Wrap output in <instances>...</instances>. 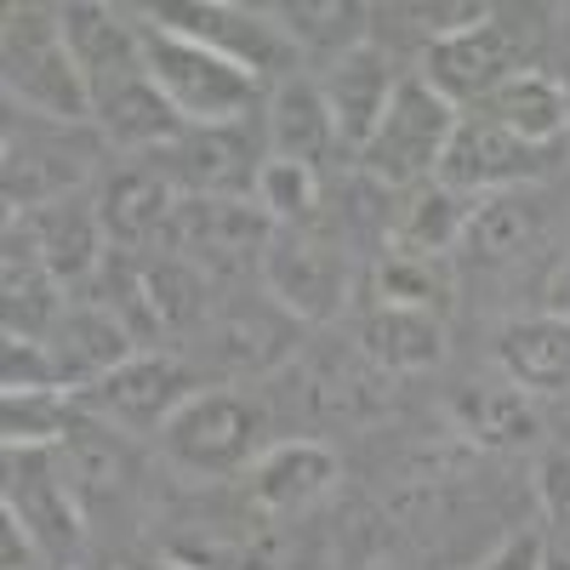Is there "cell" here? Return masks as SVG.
Segmentation results:
<instances>
[{"instance_id":"30bf717a","label":"cell","mask_w":570,"mask_h":570,"mask_svg":"<svg viewBox=\"0 0 570 570\" xmlns=\"http://www.w3.org/2000/svg\"><path fill=\"white\" fill-rule=\"evenodd\" d=\"M183 200H246L257 188V149L240 126H188L171 149L155 155Z\"/></svg>"},{"instance_id":"7402d4cb","label":"cell","mask_w":570,"mask_h":570,"mask_svg":"<svg viewBox=\"0 0 570 570\" xmlns=\"http://www.w3.org/2000/svg\"><path fill=\"white\" fill-rule=\"evenodd\" d=\"M58 456H63V468H69V485H75L80 508H86V502H109V497L131 480V451L115 440V422H104V416L75 411Z\"/></svg>"},{"instance_id":"7c38bea8","label":"cell","mask_w":570,"mask_h":570,"mask_svg":"<svg viewBox=\"0 0 570 570\" xmlns=\"http://www.w3.org/2000/svg\"><path fill=\"white\" fill-rule=\"evenodd\" d=\"M559 160V149H537V142L513 137L508 126L485 120V115H462L451 142H445V160H440V183L445 188H473V195H485V188H513V183H531L542 177L548 166Z\"/></svg>"},{"instance_id":"ba28073f","label":"cell","mask_w":570,"mask_h":570,"mask_svg":"<svg viewBox=\"0 0 570 570\" xmlns=\"http://www.w3.org/2000/svg\"><path fill=\"white\" fill-rule=\"evenodd\" d=\"M7 519L40 542L46 559H75L80 548V497L58 445H18L7 451Z\"/></svg>"},{"instance_id":"5b68a950","label":"cell","mask_w":570,"mask_h":570,"mask_svg":"<svg viewBox=\"0 0 570 570\" xmlns=\"http://www.w3.org/2000/svg\"><path fill=\"white\" fill-rule=\"evenodd\" d=\"M519 58H525V29H519L513 18H502V12H485L480 23H468V29L428 46L422 80L434 86L451 109H462V104L480 109L508 75L525 69Z\"/></svg>"},{"instance_id":"484cf974","label":"cell","mask_w":570,"mask_h":570,"mask_svg":"<svg viewBox=\"0 0 570 570\" xmlns=\"http://www.w3.org/2000/svg\"><path fill=\"white\" fill-rule=\"evenodd\" d=\"M91 120L104 126V137H115V142H126V149H171V142L188 131L183 126V115L160 98V86L142 75V80H131V86H120L115 98H104L98 109H91Z\"/></svg>"},{"instance_id":"ac0fdd59","label":"cell","mask_w":570,"mask_h":570,"mask_svg":"<svg viewBox=\"0 0 570 570\" xmlns=\"http://www.w3.org/2000/svg\"><path fill=\"white\" fill-rule=\"evenodd\" d=\"M297 314H285L274 297L257 303H234L206 325V343H212V365L223 371H268L285 354L297 348Z\"/></svg>"},{"instance_id":"cb8c5ba5","label":"cell","mask_w":570,"mask_h":570,"mask_svg":"<svg viewBox=\"0 0 570 570\" xmlns=\"http://www.w3.org/2000/svg\"><path fill=\"white\" fill-rule=\"evenodd\" d=\"M268 149L279 160H303V166H320L331 149H337V120H331L320 86H303V80H285L268 104Z\"/></svg>"},{"instance_id":"44dd1931","label":"cell","mask_w":570,"mask_h":570,"mask_svg":"<svg viewBox=\"0 0 570 570\" xmlns=\"http://www.w3.org/2000/svg\"><path fill=\"white\" fill-rule=\"evenodd\" d=\"M337 456L320 440H285L252 462V502L268 513H303L337 485Z\"/></svg>"},{"instance_id":"277c9868","label":"cell","mask_w":570,"mask_h":570,"mask_svg":"<svg viewBox=\"0 0 570 570\" xmlns=\"http://www.w3.org/2000/svg\"><path fill=\"white\" fill-rule=\"evenodd\" d=\"M268 240H274V223L252 200H177V212L160 234L166 257H183L206 279L246 274L252 263H263Z\"/></svg>"},{"instance_id":"f35d334b","label":"cell","mask_w":570,"mask_h":570,"mask_svg":"<svg viewBox=\"0 0 570 570\" xmlns=\"http://www.w3.org/2000/svg\"><path fill=\"white\" fill-rule=\"evenodd\" d=\"M542 570H570V553H564V548H559V553H548V559H542Z\"/></svg>"},{"instance_id":"2e32d148","label":"cell","mask_w":570,"mask_h":570,"mask_svg":"<svg viewBox=\"0 0 570 570\" xmlns=\"http://www.w3.org/2000/svg\"><path fill=\"white\" fill-rule=\"evenodd\" d=\"M394 86H400V80H394L389 58L376 52L371 40L331 63V75H325V86H320V98H325L331 120H337V142H343V149L360 155L365 142H371L376 120H383L389 104H394Z\"/></svg>"},{"instance_id":"83f0119b","label":"cell","mask_w":570,"mask_h":570,"mask_svg":"<svg viewBox=\"0 0 570 570\" xmlns=\"http://www.w3.org/2000/svg\"><path fill=\"white\" fill-rule=\"evenodd\" d=\"M160 559H171V564H183V570H274L279 548H274L268 531L195 525V531H177Z\"/></svg>"},{"instance_id":"7a4b0ae2","label":"cell","mask_w":570,"mask_h":570,"mask_svg":"<svg viewBox=\"0 0 570 570\" xmlns=\"http://www.w3.org/2000/svg\"><path fill=\"white\" fill-rule=\"evenodd\" d=\"M142 63L160 98L183 115V126H240L257 104V75L206 52L200 40H183L160 23L142 29Z\"/></svg>"},{"instance_id":"52a82bcc","label":"cell","mask_w":570,"mask_h":570,"mask_svg":"<svg viewBox=\"0 0 570 570\" xmlns=\"http://www.w3.org/2000/svg\"><path fill=\"white\" fill-rule=\"evenodd\" d=\"M98 160V142L80 137V126H7V166H0V188H7L12 217H29L40 206L69 200V188Z\"/></svg>"},{"instance_id":"8992f818","label":"cell","mask_w":570,"mask_h":570,"mask_svg":"<svg viewBox=\"0 0 570 570\" xmlns=\"http://www.w3.org/2000/svg\"><path fill=\"white\" fill-rule=\"evenodd\" d=\"M257 440H263V411L246 405L240 394H223V389H200L160 428L166 456L188 473H200V480L240 473L257 456Z\"/></svg>"},{"instance_id":"ffe728a7","label":"cell","mask_w":570,"mask_h":570,"mask_svg":"<svg viewBox=\"0 0 570 570\" xmlns=\"http://www.w3.org/2000/svg\"><path fill=\"white\" fill-rule=\"evenodd\" d=\"M177 188L160 166H126L109 177V188L98 195V217H104V234L109 246L120 252H142L149 240H160L171 212H177Z\"/></svg>"},{"instance_id":"8fae6325","label":"cell","mask_w":570,"mask_h":570,"mask_svg":"<svg viewBox=\"0 0 570 570\" xmlns=\"http://www.w3.org/2000/svg\"><path fill=\"white\" fill-rule=\"evenodd\" d=\"M155 23L171 29V35H183V40H200L206 52L240 63V69H252V75L292 63V35H285V23H268V12H252V7L183 0V7H160Z\"/></svg>"},{"instance_id":"ab89813d","label":"cell","mask_w":570,"mask_h":570,"mask_svg":"<svg viewBox=\"0 0 570 570\" xmlns=\"http://www.w3.org/2000/svg\"><path fill=\"white\" fill-rule=\"evenodd\" d=\"M131 570H183V564H171V559H149V564H131Z\"/></svg>"},{"instance_id":"f546056e","label":"cell","mask_w":570,"mask_h":570,"mask_svg":"<svg viewBox=\"0 0 570 570\" xmlns=\"http://www.w3.org/2000/svg\"><path fill=\"white\" fill-rule=\"evenodd\" d=\"M142 292H149L160 337H177L206 320V274L188 268L183 257H142Z\"/></svg>"},{"instance_id":"5bb4252c","label":"cell","mask_w":570,"mask_h":570,"mask_svg":"<svg viewBox=\"0 0 570 570\" xmlns=\"http://www.w3.org/2000/svg\"><path fill=\"white\" fill-rule=\"evenodd\" d=\"M58 12H63V35H69V52L80 63V80L91 91V109L104 98H115L120 86L149 75V63H142V29H131L115 7L80 0V7H58Z\"/></svg>"},{"instance_id":"8d00e7d4","label":"cell","mask_w":570,"mask_h":570,"mask_svg":"<svg viewBox=\"0 0 570 570\" xmlns=\"http://www.w3.org/2000/svg\"><path fill=\"white\" fill-rule=\"evenodd\" d=\"M542 508H548V519L559 525L564 553H570V451H553L542 462Z\"/></svg>"},{"instance_id":"603a6c76","label":"cell","mask_w":570,"mask_h":570,"mask_svg":"<svg viewBox=\"0 0 570 570\" xmlns=\"http://www.w3.org/2000/svg\"><path fill=\"white\" fill-rule=\"evenodd\" d=\"M497 360L508 371L513 389H564L570 383V320L542 314V320H519L502 331Z\"/></svg>"},{"instance_id":"d6986e66","label":"cell","mask_w":570,"mask_h":570,"mask_svg":"<svg viewBox=\"0 0 570 570\" xmlns=\"http://www.w3.org/2000/svg\"><path fill=\"white\" fill-rule=\"evenodd\" d=\"M473 115H485V120L508 126L513 137L537 142V149H564V131H570V91H564L559 75L525 63L519 75H508Z\"/></svg>"},{"instance_id":"f1b7e54d","label":"cell","mask_w":570,"mask_h":570,"mask_svg":"<svg viewBox=\"0 0 570 570\" xmlns=\"http://www.w3.org/2000/svg\"><path fill=\"white\" fill-rule=\"evenodd\" d=\"M451 422L462 428L473 445H491V451L537 440V411L525 405L519 389H462L451 400Z\"/></svg>"},{"instance_id":"d4e9b609","label":"cell","mask_w":570,"mask_h":570,"mask_svg":"<svg viewBox=\"0 0 570 570\" xmlns=\"http://www.w3.org/2000/svg\"><path fill=\"white\" fill-rule=\"evenodd\" d=\"M360 354L383 371H428L440 365L445 354V331L434 314H416V308H376L360 320Z\"/></svg>"},{"instance_id":"d590c367","label":"cell","mask_w":570,"mask_h":570,"mask_svg":"<svg viewBox=\"0 0 570 570\" xmlns=\"http://www.w3.org/2000/svg\"><path fill=\"white\" fill-rule=\"evenodd\" d=\"M40 389H63L58 365H52V348H46L40 337L7 331V394H40Z\"/></svg>"},{"instance_id":"1f68e13d","label":"cell","mask_w":570,"mask_h":570,"mask_svg":"<svg viewBox=\"0 0 570 570\" xmlns=\"http://www.w3.org/2000/svg\"><path fill=\"white\" fill-rule=\"evenodd\" d=\"M257 212L279 228V223H308L314 206H320V166H303V160H279L268 155L263 171H257Z\"/></svg>"},{"instance_id":"4fadbf2b","label":"cell","mask_w":570,"mask_h":570,"mask_svg":"<svg viewBox=\"0 0 570 570\" xmlns=\"http://www.w3.org/2000/svg\"><path fill=\"white\" fill-rule=\"evenodd\" d=\"M263 285L285 314L331 320L348 292V263L337 246L314 240V234H274L263 252Z\"/></svg>"},{"instance_id":"4dcf8cb0","label":"cell","mask_w":570,"mask_h":570,"mask_svg":"<svg viewBox=\"0 0 570 570\" xmlns=\"http://www.w3.org/2000/svg\"><path fill=\"white\" fill-rule=\"evenodd\" d=\"M537 228H542V212L537 200H485V206H473L468 228H462V240L473 246V257H485V263H502L513 252H525L537 240Z\"/></svg>"},{"instance_id":"e0dca14e","label":"cell","mask_w":570,"mask_h":570,"mask_svg":"<svg viewBox=\"0 0 570 570\" xmlns=\"http://www.w3.org/2000/svg\"><path fill=\"white\" fill-rule=\"evenodd\" d=\"M46 348H52V365H58V383L63 394L69 389H91L104 383L109 371H120L131 354H137V337L104 308V303H80L58 320V331L46 337Z\"/></svg>"},{"instance_id":"4316f807","label":"cell","mask_w":570,"mask_h":570,"mask_svg":"<svg viewBox=\"0 0 570 570\" xmlns=\"http://www.w3.org/2000/svg\"><path fill=\"white\" fill-rule=\"evenodd\" d=\"M468 217H473V206H462L456 188H445V183L411 188V200L394 217V257H428L434 263L440 252H451L462 240Z\"/></svg>"},{"instance_id":"9c48e42d","label":"cell","mask_w":570,"mask_h":570,"mask_svg":"<svg viewBox=\"0 0 570 570\" xmlns=\"http://www.w3.org/2000/svg\"><path fill=\"white\" fill-rule=\"evenodd\" d=\"M200 394V376L171 354H131L120 371H109L104 383H91L80 405L91 416H104L131 434H160V428Z\"/></svg>"},{"instance_id":"3957f363","label":"cell","mask_w":570,"mask_h":570,"mask_svg":"<svg viewBox=\"0 0 570 570\" xmlns=\"http://www.w3.org/2000/svg\"><path fill=\"white\" fill-rule=\"evenodd\" d=\"M456 120L462 115L440 98V91L422 75H411V80L394 86V104H389L383 120H376L371 142L360 149V166L389 188H422L428 171H440Z\"/></svg>"},{"instance_id":"e575fe53","label":"cell","mask_w":570,"mask_h":570,"mask_svg":"<svg viewBox=\"0 0 570 570\" xmlns=\"http://www.w3.org/2000/svg\"><path fill=\"white\" fill-rule=\"evenodd\" d=\"M376 285H383V303L389 308L434 314L445 303V279H440V268L428 263V257H389L383 274H376Z\"/></svg>"},{"instance_id":"74e56055","label":"cell","mask_w":570,"mask_h":570,"mask_svg":"<svg viewBox=\"0 0 570 570\" xmlns=\"http://www.w3.org/2000/svg\"><path fill=\"white\" fill-rule=\"evenodd\" d=\"M542 559H548V542H542L537 531H519V537H508L480 570H542Z\"/></svg>"},{"instance_id":"9a60e30c","label":"cell","mask_w":570,"mask_h":570,"mask_svg":"<svg viewBox=\"0 0 570 570\" xmlns=\"http://www.w3.org/2000/svg\"><path fill=\"white\" fill-rule=\"evenodd\" d=\"M12 223H23L40 268L52 274L63 292H69V285H80V279H98V268H104L109 252H115L109 234H104L98 206H80V200L40 206V212H29V217H12Z\"/></svg>"},{"instance_id":"d6a6232c","label":"cell","mask_w":570,"mask_h":570,"mask_svg":"<svg viewBox=\"0 0 570 570\" xmlns=\"http://www.w3.org/2000/svg\"><path fill=\"white\" fill-rule=\"evenodd\" d=\"M75 422V405L63 389H40V394H7V451L18 445H63Z\"/></svg>"},{"instance_id":"836d02e7","label":"cell","mask_w":570,"mask_h":570,"mask_svg":"<svg viewBox=\"0 0 570 570\" xmlns=\"http://www.w3.org/2000/svg\"><path fill=\"white\" fill-rule=\"evenodd\" d=\"M279 18H285V35L292 40H308V46H331V52H354V46H365V12L360 7H348V0H320V7H279Z\"/></svg>"},{"instance_id":"6da1fadb","label":"cell","mask_w":570,"mask_h":570,"mask_svg":"<svg viewBox=\"0 0 570 570\" xmlns=\"http://www.w3.org/2000/svg\"><path fill=\"white\" fill-rule=\"evenodd\" d=\"M0 80L7 98L40 115L46 126H86L91 120V91L80 80V63L69 52L63 12L52 7H12L0 29Z\"/></svg>"}]
</instances>
